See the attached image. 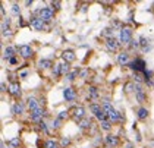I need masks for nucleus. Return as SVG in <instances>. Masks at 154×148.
Instances as JSON below:
<instances>
[{
	"instance_id": "f257e3e1",
	"label": "nucleus",
	"mask_w": 154,
	"mask_h": 148,
	"mask_svg": "<svg viewBox=\"0 0 154 148\" xmlns=\"http://www.w3.org/2000/svg\"><path fill=\"white\" fill-rule=\"evenodd\" d=\"M103 110L106 112L107 117L110 119V120H119V119H122V116H120V113H118L113 107H112V104L109 101H104L103 103Z\"/></svg>"
},
{
	"instance_id": "f03ea898",
	"label": "nucleus",
	"mask_w": 154,
	"mask_h": 148,
	"mask_svg": "<svg viewBox=\"0 0 154 148\" xmlns=\"http://www.w3.org/2000/svg\"><path fill=\"white\" fill-rule=\"evenodd\" d=\"M69 114H71V117L73 119V120L79 122V120H82L84 117H85V109H84L82 106L72 107L71 110H69Z\"/></svg>"
},
{
	"instance_id": "7ed1b4c3",
	"label": "nucleus",
	"mask_w": 154,
	"mask_h": 148,
	"mask_svg": "<svg viewBox=\"0 0 154 148\" xmlns=\"http://www.w3.org/2000/svg\"><path fill=\"white\" fill-rule=\"evenodd\" d=\"M91 112L95 114V117L100 120V122H103V120H107V114L106 112L103 110V107H100L98 104H91Z\"/></svg>"
},
{
	"instance_id": "20e7f679",
	"label": "nucleus",
	"mask_w": 154,
	"mask_h": 148,
	"mask_svg": "<svg viewBox=\"0 0 154 148\" xmlns=\"http://www.w3.org/2000/svg\"><path fill=\"white\" fill-rule=\"evenodd\" d=\"M119 40H120V44H131V41H132V31L129 28H123L120 31Z\"/></svg>"
},
{
	"instance_id": "39448f33",
	"label": "nucleus",
	"mask_w": 154,
	"mask_h": 148,
	"mask_svg": "<svg viewBox=\"0 0 154 148\" xmlns=\"http://www.w3.org/2000/svg\"><path fill=\"white\" fill-rule=\"evenodd\" d=\"M38 13H40V18H41L44 22H46V21H51L53 16H54V11H53L51 8H44V9H41Z\"/></svg>"
},
{
	"instance_id": "423d86ee",
	"label": "nucleus",
	"mask_w": 154,
	"mask_h": 148,
	"mask_svg": "<svg viewBox=\"0 0 154 148\" xmlns=\"http://www.w3.org/2000/svg\"><path fill=\"white\" fill-rule=\"evenodd\" d=\"M135 92H137V100H138V103H145L147 101V94L142 91V87L140 85V84L135 85Z\"/></svg>"
},
{
	"instance_id": "0eeeda50",
	"label": "nucleus",
	"mask_w": 154,
	"mask_h": 148,
	"mask_svg": "<svg viewBox=\"0 0 154 148\" xmlns=\"http://www.w3.org/2000/svg\"><path fill=\"white\" fill-rule=\"evenodd\" d=\"M31 25L34 26V29H37V31H43L44 28H46V25H44V21L38 16V18H32L31 19Z\"/></svg>"
},
{
	"instance_id": "6e6552de",
	"label": "nucleus",
	"mask_w": 154,
	"mask_h": 148,
	"mask_svg": "<svg viewBox=\"0 0 154 148\" xmlns=\"http://www.w3.org/2000/svg\"><path fill=\"white\" fill-rule=\"evenodd\" d=\"M44 110L40 107V109H37L34 112H31V119L34 120V122H38V123H41V119L44 117Z\"/></svg>"
},
{
	"instance_id": "1a4fd4ad",
	"label": "nucleus",
	"mask_w": 154,
	"mask_h": 148,
	"mask_svg": "<svg viewBox=\"0 0 154 148\" xmlns=\"http://www.w3.org/2000/svg\"><path fill=\"white\" fill-rule=\"evenodd\" d=\"M9 92H11V95H13L15 98H19V97L22 95L21 87H19V84H16V82H13L12 85H11V88H9Z\"/></svg>"
},
{
	"instance_id": "9d476101",
	"label": "nucleus",
	"mask_w": 154,
	"mask_h": 148,
	"mask_svg": "<svg viewBox=\"0 0 154 148\" xmlns=\"http://www.w3.org/2000/svg\"><path fill=\"white\" fill-rule=\"evenodd\" d=\"M63 97H65L66 101H73L76 98V92H75V90H72V88H65L63 90Z\"/></svg>"
},
{
	"instance_id": "9b49d317",
	"label": "nucleus",
	"mask_w": 154,
	"mask_h": 148,
	"mask_svg": "<svg viewBox=\"0 0 154 148\" xmlns=\"http://www.w3.org/2000/svg\"><path fill=\"white\" fill-rule=\"evenodd\" d=\"M106 46H107V48H109L110 51H118V48H119V46H120V43H118V41H116V40L112 37V38H107Z\"/></svg>"
},
{
	"instance_id": "f8f14e48",
	"label": "nucleus",
	"mask_w": 154,
	"mask_h": 148,
	"mask_svg": "<svg viewBox=\"0 0 154 148\" xmlns=\"http://www.w3.org/2000/svg\"><path fill=\"white\" fill-rule=\"evenodd\" d=\"M19 53H21V56L25 57V59H28V57L32 56V48L29 46H26V44H24V46L19 47Z\"/></svg>"
},
{
	"instance_id": "ddd939ff",
	"label": "nucleus",
	"mask_w": 154,
	"mask_h": 148,
	"mask_svg": "<svg viewBox=\"0 0 154 148\" xmlns=\"http://www.w3.org/2000/svg\"><path fill=\"white\" fill-rule=\"evenodd\" d=\"M62 59H63L66 63H71V62H73V60L76 59V56H75V53L71 51V50H65V51L62 53Z\"/></svg>"
},
{
	"instance_id": "4468645a",
	"label": "nucleus",
	"mask_w": 154,
	"mask_h": 148,
	"mask_svg": "<svg viewBox=\"0 0 154 148\" xmlns=\"http://www.w3.org/2000/svg\"><path fill=\"white\" fill-rule=\"evenodd\" d=\"M106 142H107V145H109V147L115 148V147H118L119 145V138L116 137V135H107Z\"/></svg>"
},
{
	"instance_id": "2eb2a0df",
	"label": "nucleus",
	"mask_w": 154,
	"mask_h": 148,
	"mask_svg": "<svg viewBox=\"0 0 154 148\" xmlns=\"http://www.w3.org/2000/svg\"><path fill=\"white\" fill-rule=\"evenodd\" d=\"M118 63L120 66H126L128 63H129V54L125 51V53H120L118 56Z\"/></svg>"
},
{
	"instance_id": "dca6fc26",
	"label": "nucleus",
	"mask_w": 154,
	"mask_h": 148,
	"mask_svg": "<svg viewBox=\"0 0 154 148\" xmlns=\"http://www.w3.org/2000/svg\"><path fill=\"white\" fill-rule=\"evenodd\" d=\"M26 101H28V107H29L31 112H34V110H37V109H40V104H38V101H37L34 97H29Z\"/></svg>"
},
{
	"instance_id": "f3484780",
	"label": "nucleus",
	"mask_w": 154,
	"mask_h": 148,
	"mask_svg": "<svg viewBox=\"0 0 154 148\" xmlns=\"http://www.w3.org/2000/svg\"><path fill=\"white\" fill-rule=\"evenodd\" d=\"M12 113L13 114H21V113H24V104L22 103H15L12 106Z\"/></svg>"
},
{
	"instance_id": "a211bd4d",
	"label": "nucleus",
	"mask_w": 154,
	"mask_h": 148,
	"mask_svg": "<svg viewBox=\"0 0 154 148\" xmlns=\"http://www.w3.org/2000/svg\"><path fill=\"white\" fill-rule=\"evenodd\" d=\"M144 66H145V63H144L142 60H135L134 63H131V68L135 69L137 72H138V70H144Z\"/></svg>"
},
{
	"instance_id": "6ab92c4d",
	"label": "nucleus",
	"mask_w": 154,
	"mask_h": 148,
	"mask_svg": "<svg viewBox=\"0 0 154 148\" xmlns=\"http://www.w3.org/2000/svg\"><path fill=\"white\" fill-rule=\"evenodd\" d=\"M137 116H138V119H140V120H145V119L148 117V110H147V109H144V107H141V109L138 110Z\"/></svg>"
},
{
	"instance_id": "aec40b11",
	"label": "nucleus",
	"mask_w": 154,
	"mask_h": 148,
	"mask_svg": "<svg viewBox=\"0 0 154 148\" xmlns=\"http://www.w3.org/2000/svg\"><path fill=\"white\" fill-rule=\"evenodd\" d=\"M13 54H15V48H13V47H6V48H5V59H9V60H11V59H13Z\"/></svg>"
},
{
	"instance_id": "412c9836",
	"label": "nucleus",
	"mask_w": 154,
	"mask_h": 148,
	"mask_svg": "<svg viewBox=\"0 0 154 148\" xmlns=\"http://www.w3.org/2000/svg\"><path fill=\"white\" fill-rule=\"evenodd\" d=\"M53 66V62L50 60V59H43V60H40V68L43 69H48Z\"/></svg>"
},
{
	"instance_id": "4be33fe9",
	"label": "nucleus",
	"mask_w": 154,
	"mask_h": 148,
	"mask_svg": "<svg viewBox=\"0 0 154 148\" xmlns=\"http://www.w3.org/2000/svg\"><path fill=\"white\" fill-rule=\"evenodd\" d=\"M59 69H60V75H66V73L69 72V65H68L66 62H63V63L59 65Z\"/></svg>"
},
{
	"instance_id": "5701e85b",
	"label": "nucleus",
	"mask_w": 154,
	"mask_h": 148,
	"mask_svg": "<svg viewBox=\"0 0 154 148\" xmlns=\"http://www.w3.org/2000/svg\"><path fill=\"white\" fill-rule=\"evenodd\" d=\"M78 123H79V126H81L82 129H88V128L91 126V120H90V119H87V117H84L82 120H79Z\"/></svg>"
},
{
	"instance_id": "b1692460",
	"label": "nucleus",
	"mask_w": 154,
	"mask_h": 148,
	"mask_svg": "<svg viewBox=\"0 0 154 148\" xmlns=\"http://www.w3.org/2000/svg\"><path fill=\"white\" fill-rule=\"evenodd\" d=\"M123 90H125V92H131L132 90H135V84H132V82H128V84H125Z\"/></svg>"
},
{
	"instance_id": "393cba45",
	"label": "nucleus",
	"mask_w": 154,
	"mask_h": 148,
	"mask_svg": "<svg viewBox=\"0 0 154 148\" xmlns=\"http://www.w3.org/2000/svg\"><path fill=\"white\" fill-rule=\"evenodd\" d=\"M19 144H21V141H19L18 138H13V139H11V141H9V145H11V147H13V148H18V147H19Z\"/></svg>"
},
{
	"instance_id": "a878e982",
	"label": "nucleus",
	"mask_w": 154,
	"mask_h": 148,
	"mask_svg": "<svg viewBox=\"0 0 154 148\" xmlns=\"http://www.w3.org/2000/svg\"><path fill=\"white\" fill-rule=\"evenodd\" d=\"M90 95H91V98H97V97H98V91H97L95 87H91V88H90Z\"/></svg>"
},
{
	"instance_id": "bb28decb",
	"label": "nucleus",
	"mask_w": 154,
	"mask_h": 148,
	"mask_svg": "<svg viewBox=\"0 0 154 148\" xmlns=\"http://www.w3.org/2000/svg\"><path fill=\"white\" fill-rule=\"evenodd\" d=\"M100 125H101V128H103L104 131H110V128H112V125H110V122H109V120H103Z\"/></svg>"
},
{
	"instance_id": "cd10ccee",
	"label": "nucleus",
	"mask_w": 154,
	"mask_h": 148,
	"mask_svg": "<svg viewBox=\"0 0 154 148\" xmlns=\"http://www.w3.org/2000/svg\"><path fill=\"white\" fill-rule=\"evenodd\" d=\"M76 75H79V70H72L71 73H68V79H69V81H73Z\"/></svg>"
},
{
	"instance_id": "c85d7f7f",
	"label": "nucleus",
	"mask_w": 154,
	"mask_h": 148,
	"mask_svg": "<svg viewBox=\"0 0 154 148\" xmlns=\"http://www.w3.org/2000/svg\"><path fill=\"white\" fill-rule=\"evenodd\" d=\"M69 144H71V139H69V138H63V139L60 141V145H62V147H68Z\"/></svg>"
},
{
	"instance_id": "c756f323",
	"label": "nucleus",
	"mask_w": 154,
	"mask_h": 148,
	"mask_svg": "<svg viewBox=\"0 0 154 148\" xmlns=\"http://www.w3.org/2000/svg\"><path fill=\"white\" fill-rule=\"evenodd\" d=\"M46 148H57V144L54 141H47L46 142Z\"/></svg>"
},
{
	"instance_id": "7c9ffc66",
	"label": "nucleus",
	"mask_w": 154,
	"mask_h": 148,
	"mask_svg": "<svg viewBox=\"0 0 154 148\" xmlns=\"http://www.w3.org/2000/svg\"><path fill=\"white\" fill-rule=\"evenodd\" d=\"M69 116H71L69 112H60V114H59V117H57V119H60V120H62V119H68Z\"/></svg>"
},
{
	"instance_id": "2f4dec72",
	"label": "nucleus",
	"mask_w": 154,
	"mask_h": 148,
	"mask_svg": "<svg viewBox=\"0 0 154 148\" xmlns=\"http://www.w3.org/2000/svg\"><path fill=\"white\" fill-rule=\"evenodd\" d=\"M135 79L138 81V82H142L144 81V75L140 73V72H135Z\"/></svg>"
},
{
	"instance_id": "473e14b6",
	"label": "nucleus",
	"mask_w": 154,
	"mask_h": 148,
	"mask_svg": "<svg viewBox=\"0 0 154 148\" xmlns=\"http://www.w3.org/2000/svg\"><path fill=\"white\" fill-rule=\"evenodd\" d=\"M140 41H141L140 44H141L142 47H147V46H148V40H147L145 37H141V38H140Z\"/></svg>"
},
{
	"instance_id": "72a5a7b5",
	"label": "nucleus",
	"mask_w": 154,
	"mask_h": 148,
	"mask_svg": "<svg viewBox=\"0 0 154 148\" xmlns=\"http://www.w3.org/2000/svg\"><path fill=\"white\" fill-rule=\"evenodd\" d=\"M87 75H88V69H82V70H79V76H81V78H87Z\"/></svg>"
},
{
	"instance_id": "f704fd0d",
	"label": "nucleus",
	"mask_w": 154,
	"mask_h": 148,
	"mask_svg": "<svg viewBox=\"0 0 154 148\" xmlns=\"http://www.w3.org/2000/svg\"><path fill=\"white\" fill-rule=\"evenodd\" d=\"M12 12L15 13V15H19V12H21L19 6H18V5H15V6H13V9H12Z\"/></svg>"
},
{
	"instance_id": "c9c22d12",
	"label": "nucleus",
	"mask_w": 154,
	"mask_h": 148,
	"mask_svg": "<svg viewBox=\"0 0 154 148\" xmlns=\"http://www.w3.org/2000/svg\"><path fill=\"white\" fill-rule=\"evenodd\" d=\"M51 6H54V9L59 11L60 9V2H51Z\"/></svg>"
},
{
	"instance_id": "e433bc0d",
	"label": "nucleus",
	"mask_w": 154,
	"mask_h": 148,
	"mask_svg": "<svg viewBox=\"0 0 154 148\" xmlns=\"http://www.w3.org/2000/svg\"><path fill=\"white\" fill-rule=\"evenodd\" d=\"M140 46H141V44H140L138 41H131V47H132V48H138Z\"/></svg>"
},
{
	"instance_id": "4c0bfd02",
	"label": "nucleus",
	"mask_w": 154,
	"mask_h": 148,
	"mask_svg": "<svg viewBox=\"0 0 154 148\" xmlns=\"http://www.w3.org/2000/svg\"><path fill=\"white\" fill-rule=\"evenodd\" d=\"M104 35H107L109 38H112L110 35H113V29H106V31H104Z\"/></svg>"
},
{
	"instance_id": "58836bf2",
	"label": "nucleus",
	"mask_w": 154,
	"mask_h": 148,
	"mask_svg": "<svg viewBox=\"0 0 154 148\" xmlns=\"http://www.w3.org/2000/svg\"><path fill=\"white\" fill-rule=\"evenodd\" d=\"M40 128H41L44 132H47V128H46V123H44V122H41V123H40Z\"/></svg>"
},
{
	"instance_id": "ea45409f",
	"label": "nucleus",
	"mask_w": 154,
	"mask_h": 148,
	"mask_svg": "<svg viewBox=\"0 0 154 148\" xmlns=\"http://www.w3.org/2000/svg\"><path fill=\"white\" fill-rule=\"evenodd\" d=\"M54 128H56V129L60 128V119H56V120H54Z\"/></svg>"
},
{
	"instance_id": "a19ab883",
	"label": "nucleus",
	"mask_w": 154,
	"mask_h": 148,
	"mask_svg": "<svg viewBox=\"0 0 154 148\" xmlns=\"http://www.w3.org/2000/svg\"><path fill=\"white\" fill-rule=\"evenodd\" d=\"M9 62H11V63H12V65H15V63H16V57H13V59H11V60H9Z\"/></svg>"
},
{
	"instance_id": "79ce46f5",
	"label": "nucleus",
	"mask_w": 154,
	"mask_h": 148,
	"mask_svg": "<svg viewBox=\"0 0 154 148\" xmlns=\"http://www.w3.org/2000/svg\"><path fill=\"white\" fill-rule=\"evenodd\" d=\"M2 148H5V144H2Z\"/></svg>"
}]
</instances>
